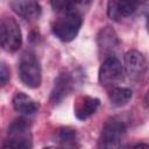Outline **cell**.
Returning a JSON list of instances; mask_svg holds the SVG:
<instances>
[{"label":"cell","mask_w":149,"mask_h":149,"mask_svg":"<svg viewBox=\"0 0 149 149\" xmlns=\"http://www.w3.org/2000/svg\"><path fill=\"white\" fill-rule=\"evenodd\" d=\"M52 8L59 13V17L52 23V34L62 42H71L78 35L83 23V17L77 8L78 3L68 1H54Z\"/></svg>","instance_id":"obj_1"},{"label":"cell","mask_w":149,"mask_h":149,"mask_svg":"<svg viewBox=\"0 0 149 149\" xmlns=\"http://www.w3.org/2000/svg\"><path fill=\"white\" fill-rule=\"evenodd\" d=\"M127 126L120 118H112L106 121L99 136V149H120L126 136Z\"/></svg>","instance_id":"obj_2"},{"label":"cell","mask_w":149,"mask_h":149,"mask_svg":"<svg viewBox=\"0 0 149 149\" xmlns=\"http://www.w3.org/2000/svg\"><path fill=\"white\" fill-rule=\"evenodd\" d=\"M33 136L29 125L24 119L15 120L8 129V137L0 149H31Z\"/></svg>","instance_id":"obj_3"},{"label":"cell","mask_w":149,"mask_h":149,"mask_svg":"<svg viewBox=\"0 0 149 149\" xmlns=\"http://www.w3.org/2000/svg\"><path fill=\"white\" fill-rule=\"evenodd\" d=\"M19 74L21 81L30 88H36L41 85L42 81L41 65L34 52L27 51L21 56L19 64Z\"/></svg>","instance_id":"obj_4"},{"label":"cell","mask_w":149,"mask_h":149,"mask_svg":"<svg viewBox=\"0 0 149 149\" xmlns=\"http://www.w3.org/2000/svg\"><path fill=\"white\" fill-rule=\"evenodd\" d=\"M22 45V34L15 19L6 16L0 20V47L7 52H15Z\"/></svg>","instance_id":"obj_5"},{"label":"cell","mask_w":149,"mask_h":149,"mask_svg":"<svg viewBox=\"0 0 149 149\" xmlns=\"http://www.w3.org/2000/svg\"><path fill=\"white\" fill-rule=\"evenodd\" d=\"M98 78H99V83L102 86H107V87H115V85L122 80L123 68L116 56L104 59L99 69Z\"/></svg>","instance_id":"obj_6"},{"label":"cell","mask_w":149,"mask_h":149,"mask_svg":"<svg viewBox=\"0 0 149 149\" xmlns=\"http://www.w3.org/2000/svg\"><path fill=\"white\" fill-rule=\"evenodd\" d=\"M123 70L130 80H140L147 70V61L142 52L137 50L128 51L123 57Z\"/></svg>","instance_id":"obj_7"},{"label":"cell","mask_w":149,"mask_h":149,"mask_svg":"<svg viewBox=\"0 0 149 149\" xmlns=\"http://www.w3.org/2000/svg\"><path fill=\"white\" fill-rule=\"evenodd\" d=\"M99 54L105 58L115 57V52L119 48V38L115 31L111 27L102 28L97 37Z\"/></svg>","instance_id":"obj_8"},{"label":"cell","mask_w":149,"mask_h":149,"mask_svg":"<svg viewBox=\"0 0 149 149\" xmlns=\"http://www.w3.org/2000/svg\"><path fill=\"white\" fill-rule=\"evenodd\" d=\"M9 5L19 16L29 22L37 20L42 13L41 5L36 1H12Z\"/></svg>","instance_id":"obj_9"},{"label":"cell","mask_w":149,"mask_h":149,"mask_svg":"<svg viewBox=\"0 0 149 149\" xmlns=\"http://www.w3.org/2000/svg\"><path fill=\"white\" fill-rule=\"evenodd\" d=\"M72 77L69 73H61L56 80H55V85L51 92V102L52 104H59L62 102L71 92L72 90Z\"/></svg>","instance_id":"obj_10"},{"label":"cell","mask_w":149,"mask_h":149,"mask_svg":"<svg viewBox=\"0 0 149 149\" xmlns=\"http://www.w3.org/2000/svg\"><path fill=\"white\" fill-rule=\"evenodd\" d=\"M137 2L109 1L107 3V15L114 21H120L123 17L133 15L137 9Z\"/></svg>","instance_id":"obj_11"},{"label":"cell","mask_w":149,"mask_h":149,"mask_svg":"<svg viewBox=\"0 0 149 149\" xmlns=\"http://www.w3.org/2000/svg\"><path fill=\"white\" fill-rule=\"evenodd\" d=\"M100 106V100L94 97H80L74 106V114L78 120H86L95 113Z\"/></svg>","instance_id":"obj_12"},{"label":"cell","mask_w":149,"mask_h":149,"mask_svg":"<svg viewBox=\"0 0 149 149\" xmlns=\"http://www.w3.org/2000/svg\"><path fill=\"white\" fill-rule=\"evenodd\" d=\"M13 106L15 111L24 115H31L36 113L40 108V105L36 100L23 92H16L13 98Z\"/></svg>","instance_id":"obj_13"},{"label":"cell","mask_w":149,"mask_h":149,"mask_svg":"<svg viewBox=\"0 0 149 149\" xmlns=\"http://www.w3.org/2000/svg\"><path fill=\"white\" fill-rule=\"evenodd\" d=\"M133 97V91L128 87H112L108 94L109 101L115 107H121L127 105Z\"/></svg>","instance_id":"obj_14"},{"label":"cell","mask_w":149,"mask_h":149,"mask_svg":"<svg viewBox=\"0 0 149 149\" xmlns=\"http://www.w3.org/2000/svg\"><path fill=\"white\" fill-rule=\"evenodd\" d=\"M10 79V70L5 62L0 61V86H5Z\"/></svg>","instance_id":"obj_15"},{"label":"cell","mask_w":149,"mask_h":149,"mask_svg":"<svg viewBox=\"0 0 149 149\" xmlns=\"http://www.w3.org/2000/svg\"><path fill=\"white\" fill-rule=\"evenodd\" d=\"M62 144V149H77L76 142H71V143H61Z\"/></svg>","instance_id":"obj_16"},{"label":"cell","mask_w":149,"mask_h":149,"mask_svg":"<svg viewBox=\"0 0 149 149\" xmlns=\"http://www.w3.org/2000/svg\"><path fill=\"white\" fill-rule=\"evenodd\" d=\"M130 149H149V146L147 143H137V144L133 146Z\"/></svg>","instance_id":"obj_17"},{"label":"cell","mask_w":149,"mask_h":149,"mask_svg":"<svg viewBox=\"0 0 149 149\" xmlns=\"http://www.w3.org/2000/svg\"><path fill=\"white\" fill-rule=\"evenodd\" d=\"M43 149H56V148H54V147H45V148H43Z\"/></svg>","instance_id":"obj_18"}]
</instances>
